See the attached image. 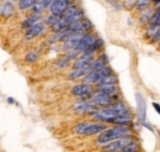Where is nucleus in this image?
<instances>
[{
  "label": "nucleus",
  "mask_w": 160,
  "mask_h": 152,
  "mask_svg": "<svg viewBox=\"0 0 160 152\" xmlns=\"http://www.w3.org/2000/svg\"><path fill=\"white\" fill-rule=\"evenodd\" d=\"M53 1H56V0H43V3H44V5L47 6V9L51 6V4H52Z\"/></svg>",
  "instance_id": "cd10ccee"
},
{
  "label": "nucleus",
  "mask_w": 160,
  "mask_h": 152,
  "mask_svg": "<svg viewBox=\"0 0 160 152\" xmlns=\"http://www.w3.org/2000/svg\"><path fill=\"white\" fill-rule=\"evenodd\" d=\"M14 1H19V0H14Z\"/></svg>",
  "instance_id": "c756f323"
},
{
  "label": "nucleus",
  "mask_w": 160,
  "mask_h": 152,
  "mask_svg": "<svg viewBox=\"0 0 160 152\" xmlns=\"http://www.w3.org/2000/svg\"><path fill=\"white\" fill-rule=\"evenodd\" d=\"M152 3V0H136V5L134 8L138 10V11H143L145 10L147 8H149V4Z\"/></svg>",
  "instance_id": "393cba45"
},
{
  "label": "nucleus",
  "mask_w": 160,
  "mask_h": 152,
  "mask_svg": "<svg viewBox=\"0 0 160 152\" xmlns=\"http://www.w3.org/2000/svg\"><path fill=\"white\" fill-rule=\"evenodd\" d=\"M15 14V6L12 1L5 0L0 4V16L1 18H10Z\"/></svg>",
  "instance_id": "2eb2a0df"
},
{
  "label": "nucleus",
  "mask_w": 160,
  "mask_h": 152,
  "mask_svg": "<svg viewBox=\"0 0 160 152\" xmlns=\"http://www.w3.org/2000/svg\"><path fill=\"white\" fill-rule=\"evenodd\" d=\"M105 129H107V124L101 121H80L74 126V131L82 136L99 135Z\"/></svg>",
  "instance_id": "f03ea898"
},
{
  "label": "nucleus",
  "mask_w": 160,
  "mask_h": 152,
  "mask_svg": "<svg viewBox=\"0 0 160 152\" xmlns=\"http://www.w3.org/2000/svg\"><path fill=\"white\" fill-rule=\"evenodd\" d=\"M91 29H92L91 21L88 19H84V18L73 22L70 26L67 27L69 34H75V32H84L85 34V32H89Z\"/></svg>",
  "instance_id": "0eeeda50"
},
{
  "label": "nucleus",
  "mask_w": 160,
  "mask_h": 152,
  "mask_svg": "<svg viewBox=\"0 0 160 152\" xmlns=\"http://www.w3.org/2000/svg\"><path fill=\"white\" fill-rule=\"evenodd\" d=\"M94 59L92 55H86V53H80L78 57L74 59V63H73V69H77V68H81V67H86L89 66Z\"/></svg>",
  "instance_id": "4468645a"
},
{
  "label": "nucleus",
  "mask_w": 160,
  "mask_h": 152,
  "mask_svg": "<svg viewBox=\"0 0 160 152\" xmlns=\"http://www.w3.org/2000/svg\"><path fill=\"white\" fill-rule=\"evenodd\" d=\"M95 109H98V106H95V104L90 99H79L73 106V110L75 113L82 115H89Z\"/></svg>",
  "instance_id": "423d86ee"
},
{
  "label": "nucleus",
  "mask_w": 160,
  "mask_h": 152,
  "mask_svg": "<svg viewBox=\"0 0 160 152\" xmlns=\"http://www.w3.org/2000/svg\"><path fill=\"white\" fill-rule=\"evenodd\" d=\"M111 73H112L111 67L103 66L102 68H99V69H95V71L89 72L86 76L82 78V82L84 83H89V84H96L100 79H102L103 77L108 76V74H111Z\"/></svg>",
  "instance_id": "20e7f679"
},
{
  "label": "nucleus",
  "mask_w": 160,
  "mask_h": 152,
  "mask_svg": "<svg viewBox=\"0 0 160 152\" xmlns=\"http://www.w3.org/2000/svg\"><path fill=\"white\" fill-rule=\"evenodd\" d=\"M60 16H58V15H53V14H49L47 18H46V21H44V24L46 25H48L49 27L52 26V25H54L58 20H59Z\"/></svg>",
  "instance_id": "a878e982"
},
{
  "label": "nucleus",
  "mask_w": 160,
  "mask_h": 152,
  "mask_svg": "<svg viewBox=\"0 0 160 152\" xmlns=\"http://www.w3.org/2000/svg\"><path fill=\"white\" fill-rule=\"evenodd\" d=\"M128 135H133V131L127 125H113L111 128L107 126V129H105L102 133L98 135L96 144L103 146L111 141H115L117 138H121L123 136H128Z\"/></svg>",
  "instance_id": "f257e3e1"
},
{
  "label": "nucleus",
  "mask_w": 160,
  "mask_h": 152,
  "mask_svg": "<svg viewBox=\"0 0 160 152\" xmlns=\"http://www.w3.org/2000/svg\"><path fill=\"white\" fill-rule=\"evenodd\" d=\"M40 57V51H37L36 48H33V50H31V51H28L27 52V55H26V62H28V63H33V62H36L37 59Z\"/></svg>",
  "instance_id": "5701e85b"
},
{
  "label": "nucleus",
  "mask_w": 160,
  "mask_h": 152,
  "mask_svg": "<svg viewBox=\"0 0 160 152\" xmlns=\"http://www.w3.org/2000/svg\"><path fill=\"white\" fill-rule=\"evenodd\" d=\"M90 100L95 104V106L98 108H106L108 105H111L115 100H113V96L107 94H103V93H100V92H96L94 90V93L90 96Z\"/></svg>",
  "instance_id": "6e6552de"
},
{
  "label": "nucleus",
  "mask_w": 160,
  "mask_h": 152,
  "mask_svg": "<svg viewBox=\"0 0 160 152\" xmlns=\"http://www.w3.org/2000/svg\"><path fill=\"white\" fill-rule=\"evenodd\" d=\"M41 20V15H38V14H31L30 16H27L26 19L23 20V22H22V29H28V27H31L32 25H35V24H37L38 21Z\"/></svg>",
  "instance_id": "6ab92c4d"
},
{
  "label": "nucleus",
  "mask_w": 160,
  "mask_h": 152,
  "mask_svg": "<svg viewBox=\"0 0 160 152\" xmlns=\"http://www.w3.org/2000/svg\"><path fill=\"white\" fill-rule=\"evenodd\" d=\"M136 99H137V111L139 116L140 122H145L147 121V103L144 96L140 93H136Z\"/></svg>",
  "instance_id": "ddd939ff"
},
{
  "label": "nucleus",
  "mask_w": 160,
  "mask_h": 152,
  "mask_svg": "<svg viewBox=\"0 0 160 152\" xmlns=\"http://www.w3.org/2000/svg\"><path fill=\"white\" fill-rule=\"evenodd\" d=\"M96 92H100V93H103V94H107V95H113L118 94V87L117 84H111V85H98L95 88Z\"/></svg>",
  "instance_id": "f3484780"
},
{
  "label": "nucleus",
  "mask_w": 160,
  "mask_h": 152,
  "mask_svg": "<svg viewBox=\"0 0 160 152\" xmlns=\"http://www.w3.org/2000/svg\"><path fill=\"white\" fill-rule=\"evenodd\" d=\"M152 105H153V108H154V109L157 110V113H158V114L160 115V104L155 103V101H153V104H152Z\"/></svg>",
  "instance_id": "bb28decb"
},
{
  "label": "nucleus",
  "mask_w": 160,
  "mask_h": 152,
  "mask_svg": "<svg viewBox=\"0 0 160 152\" xmlns=\"http://www.w3.org/2000/svg\"><path fill=\"white\" fill-rule=\"evenodd\" d=\"M37 0H19V10L21 11H25V10H28L33 6V4L36 3Z\"/></svg>",
  "instance_id": "b1692460"
},
{
  "label": "nucleus",
  "mask_w": 160,
  "mask_h": 152,
  "mask_svg": "<svg viewBox=\"0 0 160 152\" xmlns=\"http://www.w3.org/2000/svg\"><path fill=\"white\" fill-rule=\"evenodd\" d=\"M121 152H142V146H140V144L138 142V140L134 138V140H132L129 144H127V145L122 149Z\"/></svg>",
  "instance_id": "aec40b11"
},
{
  "label": "nucleus",
  "mask_w": 160,
  "mask_h": 152,
  "mask_svg": "<svg viewBox=\"0 0 160 152\" xmlns=\"http://www.w3.org/2000/svg\"><path fill=\"white\" fill-rule=\"evenodd\" d=\"M46 30V24L42 22V21H38L37 24L32 25L31 27L26 29V32H25V38L27 41H31V40H35L38 36H41Z\"/></svg>",
  "instance_id": "9d476101"
},
{
  "label": "nucleus",
  "mask_w": 160,
  "mask_h": 152,
  "mask_svg": "<svg viewBox=\"0 0 160 152\" xmlns=\"http://www.w3.org/2000/svg\"><path fill=\"white\" fill-rule=\"evenodd\" d=\"M154 11H155V9H153V8H147L145 10L140 11V16H139L140 25H148L150 22L152 18H153Z\"/></svg>",
  "instance_id": "a211bd4d"
},
{
  "label": "nucleus",
  "mask_w": 160,
  "mask_h": 152,
  "mask_svg": "<svg viewBox=\"0 0 160 152\" xmlns=\"http://www.w3.org/2000/svg\"><path fill=\"white\" fill-rule=\"evenodd\" d=\"M152 3L154 5H160V0H152Z\"/></svg>",
  "instance_id": "c85d7f7f"
},
{
  "label": "nucleus",
  "mask_w": 160,
  "mask_h": 152,
  "mask_svg": "<svg viewBox=\"0 0 160 152\" xmlns=\"http://www.w3.org/2000/svg\"><path fill=\"white\" fill-rule=\"evenodd\" d=\"M136 137H134V133L133 135H128V136H123V137H121V138H117V140H115V141H111V142H108V144H106V145H103L102 146V152H121L122 151V149L127 145V144H129L132 140H134Z\"/></svg>",
  "instance_id": "7ed1b4c3"
},
{
  "label": "nucleus",
  "mask_w": 160,
  "mask_h": 152,
  "mask_svg": "<svg viewBox=\"0 0 160 152\" xmlns=\"http://www.w3.org/2000/svg\"><path fill=\"white\" fill-rule=\"evenodd\" d=\"M84 36V32H75V34H70L69 36L64 38L62 41L63 43V50L69 52V51H73L77 48V46L79 45L80 40Z\"/></svg>",
  "instance_id": "1a4fd4ad"
},
{
  "label": "nucleus",
  "mask_w": 160,
  "mask_h": 152,
  "mask_svg": "<svg viewBox=\"0 0 160 152\" xmlns=\"http://www.w3.org/2000/svg\"><path fill=\"white\" fill-rule=\"evenodd\" d=\"M89 72H90L89 66L81 67V68H77V69H72V72L68 74V79L69 80H77V79H80V78H84Z\"/></svg>",
  "instance_id": "dca6fc26"
},
{
  "label": "nucleus",
  "mask_w": 160,
  "mask_h": 152,
  "mask_svg": "<svg viewBox=\"0 0 160 152\" xmlns=\"http://www.w3.org/2000/svg\"><path fill=\"white\" fill-rule=\"evenodd\" d=\"M96 35L95 34H92V32H85L84 34V36H82V38L80 40V42H79V45L77 46V48H75V51L78 52V53H82L86 48H89L95 41H96Z\"/></svg>",
  "instance_id": "f8f14e48"
},
{
  "label": "nucleus",
  "mask_w": 160,
  "mask_h": 152,
  "mask_svg": "<svg viewBox=\"0 0 160 152\" xmlns=\"http://www.w3.org/2000/svg\"><path fill=\"white\" fill-rule=\"evenodd\" d=\"M72 5V0H56L51 4V6L48 8L49 14L53 15H58L62 16L64 14V11L68 9V6Z\"/></svg>",
  "instance_id": "9b49d317"
},
{
  "label": "nucleus",
  "mask_w": 160,
  "mask_h": 152,
  "mask_svg": "<svg viewBox=\"0 0 160 152\" xmlns=\"http://www.w3.org/2000/svg\"><path fill=\"white\" fill-rule=\"evenodd\" d=\"M94 87L92 84H89V83H80V84H75L72 87L70 92L72 94L79 99H90L91 94L94 93Z\"/></svg>",
  "instance_id": "39448f33"
},
{
  "label": "nucleus",
  "mask_w": 160,
  "mask_h": 152,
  "mask_svg": "<svg viewBox=\"0 0 160 152\" xmlns=\"http://www.w3.org/2000/svg\"><path fill=\"white\" fill-rule=\"evenodd\" d=\"M47 10V6L44 5V3H43V0H37L35 4H33V6L31 8V11L33 13V14H38L41 15L43 11H46Z\"/></svg>",
  "instance_id": "4be33fe9"
},
{
  "label": "nucleus",
  "mask_w": 160,
  "mask_h": 152,
  "mask_svg": "<svg viewBox=\"0 0 160 152\" xmlns=\"http://www.w3.org/2000/svg\"><path fill=\"white\" fill-rule=\"evenodd\" d=\"M117 77L115 76L113 73H111V74H108V76L103 77L102 79H100L96 84H95V87H98V85H111V84H117Z\"/></svg>",
  "instance_id": "412c9836"
}]
</instances>
